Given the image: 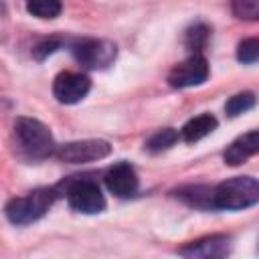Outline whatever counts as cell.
<instances>
[{"label": "cell", "instance_id": "obj_14", "mask_svg": "<svg viewBox=\"0 0 259 259\" xmlns=\"http://www.w3.org/2000/svg\"><path fill=\"white\" fill-rule=\"evenodd\" d=\"M176 140H178V132H176L174 127H164V130L156 132V134L148 140L146 148L156 154V152H162V150H168L170 146H174Z\"/></svg>", "mask_w": 259, "mask_h": 259}, {"label": "cell", "instance_id": "obj_16", "mask_svg": "<svg viewBox=\"0 0 259 259\" xmlns=\"http://www.w3.org/2000/svg\"><path fill=\"white\" fill-rule=\"evenodd\" d=\"M237 59L245 65L259 61V38H245L237 47Z\"/></svg>", "mask_w": 259, "mask_h": 259}, {"label": "cell", "instance_id": "obj_7", "mask_svg": "<svg viewBox=\"0 0 259 259\" xmlns=\"http://www.w3.org/2000/svg\"><path fill=\"white\" fill-rule=\"evenodd\" d=\"M208 77V63L202 55H192L186 61H182L180 65H176L170 75H168V83L172 87H194L204 83Z\"/></svg>", "mask_w": 259, "mask_h": 259}, {"label": "cell", "instance_id": "obj_1", "mask_svg": "<svg viewBox=\"0 0 259 259\" xmlns=\"http://www.w3.org/2000/svg\"><path fill=\"white\" fill-rule=\"evenodd\" d=\"M259 202V180L253 176H235L212 188V206L223 210H241Z\"/></svg>", "mask_w": 259, "mask_h": 259}, {"label": "cell", "instance_id": "obj_17", "mask_svg": "<svg viewBox=\"0 0 259 259\" xmlns=\"http://www.w3.org/2000/svg\"><path fill=\"white\" fill-rule=\"evenodd\" d=\"M206 38H208V28L204 24H194L186 32V47L192 51H200L206 45Z\"/></svg>", "mask_w": 259, "mask_h": 259}, {"label": "cell", "instance_id": "obj_11", "mask_svg": "<svg viewBox=\"0 0 259 259\" xmlns=\"http://www.w3.org/2000/svg\"><path fill=\"white\" fill-rule=\"evenodd\" d=\"M257 152H259V130L249 132V134L237 138V140L225 150L223 158H225V162H227L229 166H239V164H243L247 158H251V156L257 154Z\"/></svg>", "mask_w": 259, "mask_h": 259}, {"label": "cell", "instance_id": "obj_5", "mask_svg": "<svg viewBox=\"0 0 259 259\" xmlns=\"http://www.w3.org/2000/svg\"><path fill=\"white\" fill-rule=\"evenodd\" d=\"M73 55L89 69H105L115 59V45L97 38H83L73 45Z\"/></svg>", "mask_w": 259, "mask_h": 259}, {"label": "cell", "instance_id": "obj_6", "mask_svg": "<svg viewBox=\"0 0 259 259\" xmlns=\"http://www.w3.org/2000/svg\"><path fill=\"white\" fill-rule=\"evenodd\" d=\"M111 146L109 142L103 140H81V142H69L57 148V156L63 162L71 164H83V162H93L109 156Z\"/></svg>", "mask_w": 259, "mask_h": 259}, {"label": "cell", "instance_id": "obj_9", "mask_svg": "<svg viewBox=\"0 0 259 259\" xmlns=\"http://www.w3.org/2000/svg\"><path fill=\"white\" fill-rule=\"evenodd\" d=\"M89 87H91V81L87 75L65 71L57 75L53 83V93L61 103H77L89 93Z\"/></svg>", "mask_w": 259, "mask_h": 259}, {"label": "cell", "instance_id": "obj_10", "mask_svg": "<svg viewBox=\"0 0 259 259\" xmlns=\"http://www.w3.org/2000/svg\"><path fill=\"white\" fill-rule=\"evenodd\" d=\"M105 184L109 188V192H113L115 196H132L136 190H138V174L136 170L127 164V162H119V164H113L107 174H105Z\"/></svg>", "mask_w": 259, "mask_h": 259}, {"label": "cell", "instance_id": "obj_19", "mask_svg": "<svg viewBox=\"0 0 259 259\" xmlns=\"http://www.w3.org/2000/svg\"><path fill=\"white\" fill-rule=\"evenodd\" d=\"M57 49H59V42H57L55 38H51V40H42V42H38V45L32 49V55H34L38 61H42L47 55L55 53Z\"/></svg>", "mask_w": 259, "mask_h": 259}, {"label": "cell", "instance_id": "obj_13", "mask_svg": "<svg viewBox=\"0 0 259 259\" xmlns=\"http://www.w3.org/2000/svg\"><path fill=\"white\" fill-rule=\"evenodd\" d=\"M61 2L57 0H30L26 4V10L36 18H55L61 14Z\"/></svg>", "mask_w": 259, "mask_h": 259}, {"label": "cell", "instance_id": "obj_15", "mask_svg": "<svg viewBox=\"0 0 259 259\" xmlns=\"http://www.w3.org/2000/svg\"><path fill=\"white\" fill-rule=\"evenodd\" d=\"M253 105H255V95H253L251 91H243V93L233 95V97L227 101L225 111H227V115L235 117V115H241V113L249 111Z\"/></svg>", "mask_w": 259, "mask_h": 259}, {"label": "cell", "instance_id": "obj_3", "mask_svg": "<svg viewBox=\"0 0 259 259\" xmlns=\"http://www.w3.org/2000/svg\"><path fill=\"white\" fill-rule=\"evenodd\" d=\"M18 142L22 144V148L34 156V158H45L51 156L55 152V142L53 136L49 132V127L45 123H40L38 119L32 117H20L14 125Z\"/></svg>", "mask_w": 259, "mask_h": 259}, {"label": "cell", "instance_id": "obj_2", "mask_svg": "<svg viewBox=\"0 0 259 259\" xmlns=\"http://www.w3.org/2000/svg\"><path fill=\"white\" fill-rule=\"evenodd\" d=\"M53 204V192L47 188H38L28 192L26 196L12 198L6 204V217L14 225H28L36 219H40L49 206Z\"/></svg>", "mask_w": 259, "mask_h": 259}, {"label": "cell", "instance_id": "obj_4", "mask_svg": "<svg viewBox=\"0 0 259 259\" xmlns=\"http://www.w3.org/2000/svg\"><path fill=\"white\" fill-rule=\"evenodd\" d=\"M67 202L73 210L95 214L105 208V198L93 180H77L67 188Z\"/></svg>", "mask_w": 259, "mask_h": 259}, {"label": "cell", "instance_id": "obj_8", "mask_svg": "<svg viewBox=\"0 0 259 259\" xmlns=\"http://www.w3.org/2000/svg\"><path fill=\"white\" fill-rule=\"evenodd\" d=\"M231 251V239L227 235H210L192 241L180 249L184 259H227Z\"/></svg>", "mask_w": 259, "mask_h": 259}, {"label": "cell", "instance_id": "obj_12", "mask_svg": "<svg viewBox=\"0 0 259 259\" xmlns=\"http://www.w3.org/2000/svg\"><path fill=\"white\" fill-rule=\"evenodd\" d=\"M217 127V117L210 115V113H202V115H196L192 119H188L182 127V140L184 142H198L202 140L204 136H208L210 132H214Z\"/></svg>", "mask_w": 259, "mask_h": 259}, {"label": "cell", "instance_id": "obj_18", "mask_svg": "<svg viewBox=\"0 0 259 259\" xmlns=\"http://www.w3.org/2000/svg\"><path fill=\"white\" fill-rule=\"evenodd\" d=\"M233 12L245 20H259V2L257 0H239L233 4Z\"/></svg>", "mask_w": 259, "mask_h": 259}]
</instances>
